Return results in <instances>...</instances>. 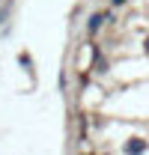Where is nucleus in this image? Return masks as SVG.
<instances>
[{"label":"nucleus","instance_id":"3","mask_svg":"<svg viewBox=\"0 0 149 155\" xmlns=\"http://www.w3.org/2000/svg\"><path fill=\"white\" fill-rule=\"evenodd\" d=\"M113 6H125V3H128V0H111Z\"/></svg>","mask_w":149,"mask_h":155},{"label":"nucleus","instance_id":"2","mask_svg":"<svg viewBox=\"0 0 149 155\" xmlns=\"http://www.w3.org/2000/svg\"><path fill=\"white\" fill-rule=\"evenodd\" d=\"M122 149H125V152H146V149H149V143L143 140V137H131V140L125 143V146H122Z\"/></svg>","mask_w":149,"mask_h":155},{"label":"nucleus","instance_id":"4","mask_svg":"<svg viewBox=\"0 0 149 155\" xmlns=\"http://www.w3.org/2000/svg\"><path fill=\"white\" fill-rule=\"evenodd\" d=\"M143 51H146V54H149V36H146V42H143Z\"/></svg>","mask_w":149,"mask_h":155},{"label":"nucleus","instance_id":"1","mask_svg":"<svg viewBox=\"0 0 149 155\" xmlns=\"http://www.w3.org/2000/svg\"><path fill=\"white\" fill-rule=\"evenodd\" d=\"M104 21H113V12H95L93 18L87 21V33H90V36H95V33L104 27Z\"/></svg>","mask_w":149,"mask_h":155}]
</instances>
